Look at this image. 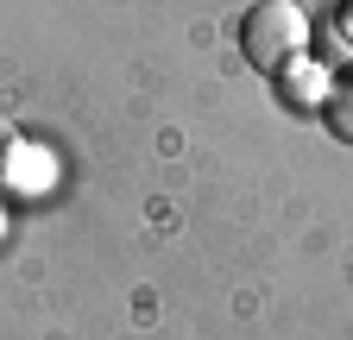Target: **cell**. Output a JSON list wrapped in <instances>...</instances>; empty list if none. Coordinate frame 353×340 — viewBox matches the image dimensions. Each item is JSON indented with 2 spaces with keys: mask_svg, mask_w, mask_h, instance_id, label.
Listing matches in <instances>:
<instances>
[{
  "mask_svg": "<svg viewBox=\"0 0 353 340\" xmlns=\"http://www.w3.org/2000/svg\"><path fill=\"white\" fill-rule=\"evenodd\" d=\"M240 51L265 76L290 70L309 51V19H303V7H290V0H259V7H246V19H240Z\"/></svg>",
  "mask_w": 353,
  "mask_h": 340,
  "instance_id": "cell-1",
  "label": "cell"
},
{
  "mask_svg": "<svg viewBox=\"0 0 353 340\" xmlns=\"http://www.w3.org/2000/svg\"><path fill=\"white\" fill-rule=\"evenodd\" d=\"M322 126H328L334 139H347V145H353V70L334 82L328 95H322Z\"/></svg>",
  "mask_w": 353,
  "mask_h": 340,
  "instance_id": "cell-2",
  "label": "cell"
},
{
  "mask_svg": "<svg viewBox=\"0 0 353 340\" xmlns=\"http://www.w3.org/2000/svg\"><path fill=\"white\" fill-rule=\"evenodd\" d=\"M13 151H19V133H13V126H0V177H7V164H13Z\"/></svg>",
  "mask_w": 353,
  "mask_h": 340,
  "instance_id": "cell-3",
  "label": "cell"
},
{
  "mask_svg": "<svg viewBox=\"0 0 353 340\" xmlns=\"http://www.w3.org/2000/svg\"><path fill=\"white\" fill-rule=\"evenodd\" d=\"M334 25H341V45H353V0H341V13H334Z\"/></svg>",
  "mask_w": 353,
  "mask_h": 340,
  "instance_id": "cell-4",
  "label": "cell"
}]
</instances>
